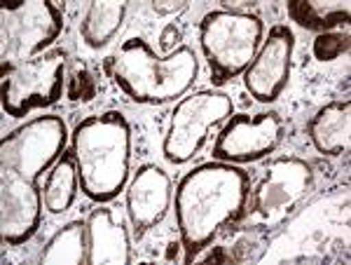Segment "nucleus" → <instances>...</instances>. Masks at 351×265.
<instances>
[{"label":"nucleus","mask_w":351,"mask_h":265,"mask_svg":"<svg viewBox=\"0 0 351 265\" xmlns=\"http://www.w3.org/2000/svg\"><path fill=\"white\" fill-rule=\"evenodd\" d=\"M68 127L59 115L26 120L0 141V235L10 246L24 244L43 221L40 178L66 153Z\"/></svg>","instance_id":"obj_1"},{"label":"nucleus","mask_w":351,"mask_h":265,"mask_svg":"<svg viewBox=\"0 0 351 265\" xmlns=\"http://www.w3.org/2000/svg\"><path fill=\"white\" fill-rule=\"evenodd\" d=\"M251 178L239 165L208 160L183 174L176 185L173 209L185 261H195L223 225L246 211Z\"/></svg>","instance_id":"obj_2"},{"label":"nucleus","mask_w":351,"mask_h":265,"mask_svg":"<svg viewBox=\"0 0 351 265\" xmlns=\"http://www.w3.org/2000/svg\"><path fill=\"white\" fill-rule=\"evenodd\" d=\"M104 73L129 101L160 106L190 92L199 78V56L190 45L160 54L145 38L134 36L104 61Z\"/></svg>","instance_id":"obj_3"},{"label":"nucleus","mask_w":351,"mask_h":265,"mask_svg":"<svg viewBox=\"0 0 351 265\" xmlns=\"http://www.w3.org/2000/svg\"><path fill=\"white\" fill-rule=\"evenodd\" d=\"M80 190L96 205H108L132 176V125L120 111L87 115L71 134Z\"/></svg>","instance_id":"obj_4"},{"label":"nucleus","mask_w":351,"mask_h":265,"mask_svg":"<svg viewBox=\"0 0 351 265\" xmlns=\"http://www.w3.org/2000/svg\"><path fill=\"white\" fill-rule=\"evenodd\" d=\"M265 38V24L258 14L243 10H211L199 21V49L220 87L243 76Z\"/></svg>","instance_id":"obj_5"},{"label":"nucleus","mask_w":351,"mask_h":265,"mask_svg":"<svg viewBox=\"0 0 351 265\" xmlns=\"http://www.w3.org/2000/svg\"><path fill=\"white\" fill-rule=\"evenodd\" d=\"M68 54L64 49H49L19 64H3L0 104L5 115L26 117L33 111L54 106L64 97Z\"/></svg>","instance_id":"obj_6"},{"label":"nucleus","mask_w":351,"mask_h":265,"mask_svg":"<svg viewBox=\"0 0 351 265\" xmlns=\"http://www.w3.org/2000/svg\"><path fill=\"white\" fill-rule=\"evenodd\" d=\"M234 113L232 97L223 89H197L176 101L169 117L162 153L171 165L180 167L204 148L213 125H220Z\"/></svg>","instance_id":"obj_7"},{"label":"nucleus","mask_w":351,"mask_h":265,"mask_svg":"<svg viewBox=\"0 0 351 265\" xmlns=\"http://www.w3.org/2000/svg\"><path fill=\"white\" fill-rule=\"evenodd\" d=\"M64 31V12L49 0L5 3L0 10V59L19 64L52 49Z\"/></svg>","instance_id":"obj_8"},{"label":"nucleus","mask_w":351,"mask_h":265,"mask_svg":"<svg viewBox=\"0 0 351 265\" xmlns=\"http://www.w3.org/2000/svg\"><path fill=\"white\" fill-rule=\"evenodd\" d=\"M314 188V169L298 155L271 160L248 193V216L263 225L286 221Z\"/></svg>","instance_id":"obj_9"},{"label":"nucleus","mask_w":351,"mask_h":265,"mask_svg":"<svg viewBox=\"0 0 351 265\" xmlns=\"http://www.w3.org/2000/svg\"><path fill=\"white\" fill-rule=\"evenodd\" d=\"M286 122L276 111L232 113L213 141V160L230 165H253L269 157L284 143Z\"/></svg>","instance_id":"obj_10"},{"label":"nucleus","mask_w":351,"mask_h":265,"mask_svg":"<svg viewBox=\"0 0 351 265\" xmlns=\"http://www.w3.org/2000/svg\"><path fill=\"white\" fill-rule=\"evenodd\" d=\"M295 54V33L288 24H276L263 38L256 56L243 71V87L258 104H274L288 87Z\"/></svg>","instance_id":"obj_11"},{"label":"nucleus","mask_w":351,"mask_h":265,"mask_svg":"<svg viewBox=\"0 0 351 265\" xmlns=\"http://www.w3.org/2000/svg\"><path fill=\"white\" fill-rule=\"evenodd\" d=\"M173 205V181L155 162H145L127 183V216L136 238L157 228Z\"/></svg>","instance_id":"obj_12"},{"label":"nucleus","mask_w":351,"mask_h":265,"mask_svg":"<svg viewBox=\"0 0 351 265\" xmlns=\"http://www.w3.org/2000/svg\"><path fill=\"white\" fill-rule=\"evenodd\" d=\"M87 230L89 265H127L132 263V238L124 221H117L106 205H99L84 221Z\"/></svg>","instance_id":"obj_13"},{"label":"nucleus","mask_w":351,"mask_h":265,"mask_svg":"<svg viewBox=\"0 0 351 265\" xmlns=\"http://www.w3.org/2000/svg\"><path fill=\"white\" fill-rule=\"evenodd\" d=\"M309 141L321 155L339 157L351 148V101H330L314 113L307 125Z\"/></svg>","instance_id":"obj_14"},{"label":"nucleus","mask_w":351,"mask_h":265,"mask_svg":"<svg viewBox=\"0 0 351 265\" xmlns=\"http://www.w3.org/2000/svg\"><path fill=\"white\" fill-rule=\"evenodd\" d=\"M127 19V3L94 0L87 5L80 21V38L89 49H104L115 41Z\"/></svg>","instance_id":"obj_15"},{"label":"nucleus","mask_w":351,"mask_h":265,"mask_svg":"<svg viewBox=\"0 0 351 265\" xmlns=\"http://www.w3.org/2000/svg\"><path fill=\"white\" fill-rule=\"evenodd\" d=\"M288 16L304 28L314 33H330L349 26V3H321V0H291L286 5Z\"/></svg>","instance_id":"obj_16"},{"label":"nucleus","mask_w":351,"mask_h":265,"mask_svg":"<svg viewBox=\"0 0 351 265\" xmlns=\"http://www.w3.org/2000/svg\"><path fill=\"white\" fill-rule=\"evenodd\" d=\"M77 190H80V176H77V165L73 160L71 150H66L59 160L54 162V167L47 172V181L43 188V202L45 211L54 214H66L75 205Z\"/></svg>","instance_id":"obj_17"},{"label":"nucleus","mask_w":351,"mask_h":265,"mask_svg":"<svg viewBox=\"0 0 351 265\" xmlns=\"http://www.w3.org/2000/svg\"><path fill=\"white\" fill-rule=\"evenodd\" d=\"M38 261L47 265L87 263V230H84V221H68L66 225H61L47 240V244L43 246Z\"/></svg>","instance_id":"obj_18"},{"label":"nucleus","mask_w":351,"mask_h":265,"mask_svg":"<svg viewBox=\"0 0 351 265\" xmlns=\"http://www.w3.org/2000/svg\"><path fill=\"white\" fill-rule=\"evenodd\" d=\"M349 49V33L342 31H330L321 33L314 43V56L319 61H335L339 54H344Z\"/></svg>","instance_id":"obj_19"}]
</instances>
